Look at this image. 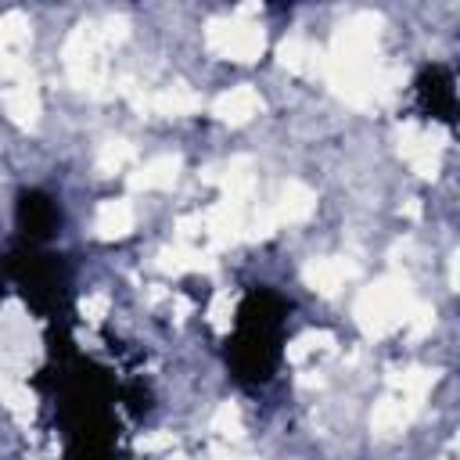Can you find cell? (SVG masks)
<instances>
[{
    "instance_id": "obj_25",
    "label": "cell",
    "mask_w": 460,
    "mask_h": 460,
    "mask_svg": "<svg viewBox=\"0 0 460 460\" xmlns=\"http://www.w3.org/2000/svg\"><path fill=\"white\" fill-rule=\"evenodd\" d=\"M108 309H111L108 291H90V295L79 298V316H83L86 323H101V320L108 316Z\"/></svg>"
},
{
    "instance_id": "obj_5",
    "label": "cell",
    "mask_w": 460,
    "mask_h": 460,
    "mask_svg": "<svg viewBox=\"0 0 460 460\" xmlns=\"http://www.w3.org/2000/svg\"><path fill=\"white\" fill-rule=\"evenodd\" d=\"M395 151H399V158H402L420 180H435L438 169H442L446 129H442V126L402 122V126L395 129Z\"/></svg>"
},
{
    "instance_id": "obj_13",
    "label": "cell",
    "mask_w": 460,
    "mask_h": 460,
    "mask_svg": "<svg viewBox=\"0 0 460 460\" xmlns=\"http://www.w3.org/2000/svg\"><path fill=\"white\" fill-rule=\"evenodd\" d=\"M180 169H183V158L176 151H165V155H155V158L133 165L126 183H129V190H169L180 180Z\"/></svg>"
},
{
    "instance_id": "obj_11",
    "label": "cell",
    "mask_w": 460,
    "mask_h": 460,
    "mask_svg": "<svg viewBox=\"0 0 460 460\" xmlns=\"http://www.w3.org/2000/svg\"><path fill=\"white\" fill-rule=\"evenodd\" d=\"M270 212H273L277 226H298L316 212V190L302 180H288L277 190V198L270 201Z\"/></svg>"
},
{
    "instance_id": "obj_14",
    "label": "cell",
    "mask_w": 460,
    "mask_h": 460,
    "mask_svg": "<svg viewBox=\"0 0 460 460\" xmlns=\"http://www.w3.org/2000/svg\"><path fill=\"white\" fill-rule=\"evenodd\" d=\"M208 108H212V115H216L219 122H226V126H244V122H252V119L262 111V97H259L255 86L241 83V86L223 90Z\"/></svg>"
},
{
    "instance_id": "obj_18",
    "label": "cell",
    "mask_w": 460,
    "mask_h": 460,
    "mask_svg": "<svg viewBox=\"0 0 460 460\" xmlns=\"http://www.w3.org/2000/svg\"><path fill=\"white\" fill-rule=\"evenodd\" d=\"M32 352L29 341V320L22 316H0V363L4 367H22Z\"/></svg>"
},
{
    "instance_id": "obj_17",
    "label": "cell",
    "mask_w": 460,
    "mask_h": 460,
    "mask_svg": "<svg viewBox=\"0 0 460 460\" xmlns=\"http://www.w3.org/2000/svg\"><path fill=\"white\" fill-rule=\"evenodd\" d=\"M277 61L295 75H313V72H323V47H316L309 36H288L277 47Z\"/></svg>"
},
{
    "instance_id": "obj_7",
    "label": "cell",
    "mask_w": 460,
    "mask_h": 460,
    "mask_svg": "<svg viewBox=\"0 0 460 460\" xmlns=\"http://www.w3.org/2000/svg\"><path fill=\"white\" fill-rule=\"evenodd\" d=\"M126 93L133 97V104L144 111V115H155V119H183V115H194L201 108V97L194 86L187 83H169L155 93H137L133 86H126Z\"/></svg>"
},
{
    "instance_id": "obj_9",
    "label": "cell",
    "mask_w": 460,
    "mask_h": 460,
    "mask_svg": "<svg viewBox=\"0 0 460 460\" xmlns=\"http://www.w3.org/2000/svg\"><path fill=\"white\" fill-rule=\"evenodd\" d=\"M356 273H359L356 262L345 255H316L302 266V284L320 298H334L345 284L356 280Z\"/></svg>"
},
{
    "instance_id": "obj_1",
    "label": "cell",
    "mask_w": 460,
    "mask_h": 460,
    "mask_svg": "<svg viewBox=\"0 0 460 460\" xmlns=\"http://www.w3.org/2000/svg\"><path fill=\"white\" fill-rule=\"evenodd\" d=\"M381 32H385V18L377 11H356L334 29L323 50L327 86L334 97H341L352 108L388 104L406 79L399 65L381 61Z\"/></svg>"
},
{
    "instance_id": "obj_23",
    "label": "cell",
    "mask_w": 460,
    "mask_h": 460,
    "mask_svg": "<svg viewBox=\"0 0 460 460\" xmlns=\"http://www.w3.org/2000/svg\"><path fill=\"white\" fill-rule=\"evenodd\" d=\"M212 431L219 438H226V442H237L244 435V413H241V406L234 399H226V402H219L212 410Z\"/></svg>"
},
{
    "instance_id": "obj_21",
    "label": "cell",
    "mask_w": 460,
    "mask_h": 460,
    "mask_svg": "<svg viewBox=\"0 0 460 460\" xmlns=\"http://www.w3.org/2000/svg\"><path fill=\"white\" fill-rule=\"evenodd\" d=\"M438 381V370L435 367H402V370H392L388 374V388L395 392H406L413 399H428L431 388Z\"/></svg>"
},
{
    "instance_id": "obj_27",
    "label": "cell",
    "mask_w": 460,
    "mask_h": 460,
    "mask_svg": "<svg viewBox=\"0 0 460 460\" xmlns=\"http://www.w3.org/2000/svg\"><path fill=\"white\" fill-rule=\"evenodd\" d=\"M208 460H244V456H237L230 446H216V449L208 453Z\"/></svg>"
},
{
    "instance_id": "obj_10",
    "label": "cell",
    "mask_w": 460,
    "mask_h": 460,
    "mask_svg": "<svg viewBox=\"0 0 460 460\" xmlns=\"http://www.w3.org/2000/svg\"><path fill=\"white\" fill-rule=\"evenodd\" d=\"M4 111L18 129H36L40 115H43V97H40V83L32 72H22L18 79L7 83L4 90Z\"/></svg>"
},
{
    "instance_id": "obj_4",
    "label": "cell",
    "mask_w": 460,
    "mask_h": 460,
    "mask_svg": "<svg viewBox=\"0 0 460 460\" xmlns=\"http://www.w3.org/2000/svg\"><path fill=\"white\" fill-rule=\"evenodd\" d=\"M205 47H208V54H216L223 61L248 65V61H259V54L266 50V32L252 18L219 14V18H208V25H205Z\"/></svg>"
},
{
    "instance_id": "obj_22",
    "label": "cell",
    "mask_w": 460,
    "mask_h": 460,
    "mask_svg": "<svg viewBox=\"0 0 460 460\" xmlns=\"http://www.w3.org/2000/svg\"><path fill=\"white\" fill-rule=\"evenodd\" d=\"M0 402L18 417V420H32V392L18 381V374H0Z\"/></svg>"
},
{
    "instance_id": "obj_15",
    "label": "cell",
    "mask_w": 460,
    "mask_h": 460,
    "mask_svg": "<svg viewBox=\"0 0 460 460\" xmlns=\"http://www.w3.org/2000/svg\"><path fill=\"white\" fill-rule=\"evenodd\" d=\"M137 226V208L129 198H104L93 212V234L101 241H122Z\"/></svg>"
},
{
    "instance_id": "obj_19",
    "label": "cell",
    "mask_w": 460,
    "mask_h": 460,
    "mask_svg": "<svg viewBox=\"0 0 460 460\" xmlns=\"http://www.w3.org/2000/svg\"><path fill=\"white\" fill-rule=\"evenodd\" d=\"M133 162H137V147H133V140H126V137H108V140L97 147V158H93V165H97L101 176L126 172V169H133Z\"/></svg>"
},
{
    "instance_id": "obj_12",
    "label": "cell",
    "mask_w": 460,
    "mask_h": 460,
    "mask_svg": "<svg viewBox=\"0 0 460 460\" xmlns=\"http://www.w3.org/2000/svg\"><path fill=\"white\" fill-rule=\"evenodd\" d=\"M208 183H219L223 198L230 201H252V190H255V162L248 155H237L223 165H212L205 172Z\"/></svg>"
},
{
    "instance_id": "obj_2",
    "label": "cell",
    "mask_w": 460,
    "mask_h": 460,
    "mask_svg": "<svg viewBox=\"0 0 460 460\" xmlns=\"http://www.w3.org/2000/svg\"><path fill=\"white\" fill-rule=\"evenodd\" d=\"M417 302L420 298H417L410 277L388 273V277H377L374 284H367L356 295L352 316H356V327L363 331V338L377 341V338H388V334L402 331Z\"/></svg>"
},
{
    "instance_id": "obj_6",
    "label": "cell",
    "mask_w": 460,
    "mask_h": 460,
    "mask_svg": "<svg viewBox=\"0 0 460 460\" xmlns=\"http://www.w3.org/2000/svg\"><path fill=\"white\" fill-rule=\"evenodd\" d=\"M32 43V22L25 11L0 14V83H11L25 72V54Z\"/></svg>"
},
{
    "instance_id": "obj_3",
    "label": "cell",
    "mask_w": 460,
    "mask_h": 460,
    "mask_svg": "<svg viewBox=\"0 0 460 460\" xmlns=\"http://www.w3.org/2000/svg\"><path fill=\"white\" fill-rule=\"evenodd\" d=\"M108 50L111 43L101 32V22H79L65 47H61V61H65V75L68 83L86 93V97H104L111 86V72H108Z\"/></svg>"
},
{
    "instance_id": "obj_8",
    "label": "cell",
    "mask_w": 460,
    "mask_h": 460,
    "mask_svg": "<svg viewBox=\"0 0 460 460\" xmlns=\"http://www.w3.org/2000/svg\"><path fill=\"white\" fill-rule=\"evenodd\" d=\"M420 406H424V399H413V395H406V392L388 388V392L374 402V410H370V431H374L377 438H395V435H402V431L417 420Z\"/></svg>"
},
{
    "instance_id": "obj_16",
    "label": "cell",
    "mask_w": 460,
    "mask_h": 460,
    "mask_svg": "<svg viewBox=\"0 0 460 460\" xmlns=\"http://www.w3.org/2000/svg\"><path fill=\"white\" fill-rule=\"evenodd\" d=\"M158 270L172 273V277H180V273H208V270H216V259H212V248L176 241V244H165L158 252Z\"/></svg>"
},
{
    "instance_id": "obj_28",
    "label": "cell",
    "mask_w": 460,
    "mask_h": 460,
    "mask_svg": "<svg viewBox=\"0 0 460 460\" xmlns=\"http://www.w3.org/2000/svg\"><path fill=\"white\" fill-rule=\"evenodd\" d=\"M169 460H187V456H180V453H176V456H169Z\"/></svg>"
},
{
    "instance_id": "obj_24",
    "label": "cell",
    "mask_w": 460,
    "mask_h": 460,
    "mask_svg": "<svg viewBox=\"0 0 460 460\" xmlns=\"http://www.w3.org/2000/svg\"><path fill=\"white\" fill-rule=\"evenodd\" d=\"M205 316H208V323H212L216 334H226L230 323H234V295L230 291H216L212 302H208V309H205Z\"/></svg>"
},
{
    "instance_id": "obj_20",
    "label": "cell",
    "mask_w": 460,
    "mask_h": 460,
    "mask_svg": "<svg viewBox=\"0 0 460 460\" xmlns=\"http://www.w3.org/2000/svg\"><path fill=\"white\" fill-rule=\"evenodd\" d=\"M334 345H338V341H334L331 331H305V334H298V338L288 345V363L305 367V363H313V359L334 352Z\"/></svg>"
},
{
    "instance_id": "obj_26",
    "label": "cell",
    "mask_w": 460,
    "mask_h": 460,
    "mask_svg": "<svg viewBox=\"0 0 460 460\" xmlns=\"http://www.w3.org/2000/svg\"><path fill=\"white\" fill-rule=\"evenodd\" d=\"M172 446H176V435L172 431H147V435L137 438V449L140 453H165Z\"/></svg>"
}]
</instances>
